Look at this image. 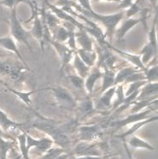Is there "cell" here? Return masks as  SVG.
Segmentation results:
<instances>
[{
  "label": "cell",
  "instance_id": "cell-1",
  "mask_svg": "<svg viewBox=\"0 0 158 159\" xmlns=\"http://www.w3.org/2000/svg\"><path fill=\"white\" fill-rule=\"evenodd\" d=\"M45 90L52 92L56 104L60 108L69 111L75 110L77 106V99L68 88L62 86H56V87H47L45 88Z\"/></svg>",
  "mask_w": 158,
  "mask_h": 159
},
{
  "label": "cell",
  "instance_id": "cell-2",
  "mask_svg": "<svg viewBox=\"0 0 158 159\" xmlns=\"http://www.w3.org/2000/svg\"><path fill=\"white\" fill-rule=\"evenodd\" d=\"M10 28H11V36L16 41L23 43L28 46V48L33 52L31 45L29 43V38H30V33L28 32L21 23L19 21L16 14V8H13L11 10V24H10Z\"/></svg>",
  "mask_w": 158,
  "mask_h": 159
},
{
  "label": "cell",
  "instance_id": "cell-3",
  "mask_svg": "<svg viewBox=\"0 0 158 159\" xmlns=\"http://www.w3.org/2000/svg\"><path fill=\"white\" fill-rule=\"evenodd\" d=\"M97 61H98V66L100 69H109V70H114L115 68L117 59L115 54L111 52L110 48L106 45V41L103 44H98L97 49Z\"/></svg>",
  "mask_w": 158,
  "mask_h": 159
},
{
  "label": "cell",
  "instance_id": "cell-4",
  "mask_svg": "<svg viewBox=\"0 0 158 159\" xmlns=\"http://www.w3.org/2000/svg\"><path fill=\"white\" fill-rule=\"evenodd\" d=\"M21 62H13L8 60H0V75H8L14 81L23 79L24 72L28 71Z\"/></svg>",
  "mask_w": 158,
  "mask_h": 159
},
{
  "label": "cell",
  "instance_id": "cell-5",
  "mask_svg": "<svg viewBox=\"0 0 158 159\" xmlns=\"http://www.w3.org/2000/svg\"><path fill=\"white\" fill-rule=\"evenodd\" d=\"M49 41L51 43V45L53 46V48L55 49V51L58 55L60 62H61L60 70H62L64 68H66L67 66L69 65L70 62L72 61L73 56H74L75 52L72 51L64 43H60V42L55 41L53 39H50Z\"/></svg>",
  "mask_w": 158,
  "mask_h": 159
},
{
  "label": "cell",
  "instance_id": "cell-6",
  "mask_svg": "<svg viewBox=\"0 0 158 159\" xmlns=\"http://www.w3.org/2000/svg\"><path fill=\"white\" fill-rule=\"evenodd\" d=\"M153 111L152 109L151 110H148V111H140V112H138V113H131L129 116H127V117L123 118L121 120H119V121H113L110 126L114 128L115 130L117 129H120V128H122L125 126H127V125L133 124V123H135L137 121H143V120H146L148 118H151V113Z\"/></svg>",
  "mask_w": 158,
  "mask_h": 159
},
{
  "label": "cell",
  "instance_id": "cell-7",
  "mask_svg": "<svg viewBox=\"0 0 158 159\" xmlns=\"http://www.w3.org/2000/svg\"><path fill=\"white\" fill-rule=\"evenodd\" d=\"M116 86L110 87L108 90L101 93V97L97 103L95 109L100 111H107L112 109V103L115 93Z\"/></svg>",
  "mask_w": 158,
  "mask_h": 159
},
{
  "label": "cell",
  "instance_id": "cell-8",
  "mask_svg": "<svg viewBox=\"0 0 158 159\" xmlns=\"http://www.w3.org/2000/svg\"><path fill=\"white\" fill-rule=\"evenodd\" d=\"M32 11H33V15H34V16H33L34 18H32V19L34 20V22H33L32 30L29 33H30L31 36L34 37L40 43L41 46H43V41H44V38H45V28H44L40 18L38 16V11L36 9H34L33 6H32Z\"/></svg>",
  "mask_w": 158,
  "mask_h": 159
},
{
  "label": "cell",
  "instance_id": "cell-9",
  "mask_svg": "<svg viewBox=\"0 0 158 159\" xmlns=\"http://www.w3.org/2000/svg\"><path fill=\"white\" fill-rule=\"evenodd\" d=\"M102 75H103V70L98 66L95 65L93 68H91L88 75L85 78V90L86 93L92 95L95 84L98 80L102 78Z\"/></svg>",
  "mask_w": 158,
  "mask_h": 159
},
{
  "label": "cell",
  "instance_id": "cell-10",
  "mask_svg": "<svg viewBox=\"0 0 158 159\" xmlns=\"http://www.w3.org/2000/svg\"><path fill=\"white\" fill-rule=\"evenodd\" d=\"M106 45L110 47V50H112V51L115 52H114L115 54H117V55L120 56V57H122L123 59H126L127 61L130 62L133 65L138 68V69H140V70H142V71H144V70H145L146 67H145V66L142 63V62H141V58L139 54H133V53H130V52H123V51L119 50V49L115 48V47H114V46H111V45L109 44L108 42H106Z\"/></svg>",
  "mask_w": 158,
  "mask_h": 159
},
{
  "label": "cell",
  "instance_id": "cell-11",
  "mask_svg": "<svg viewBox=\"0 0 158 159\" xmlns=\"http://www.w3.org/2000/svg\"><path fill=\"white\" fill-rule=\"evenodd\" d=\"M26 143H27V150L29 151L32 147L38 149L40 152H46L52 148L54 141L50 139L44 138L41 139H35L32 138L30 135L26 134Z\"/></svg>",
  "mask_w": 158,
  "mask_h": 159
},
{
  "label": "cell",
  "instance_id": "cell-12",
  "mask_svg": "<svg viewBox=\"0 0 158 159\" xmlns=\"http://www.w3.org/2000/svg\"><path fill=\"white\" fill-rule=\"evenodd\" d=\"M0 46L2 47V48L5 49V50H7L9 52H11L15 53L16 57H17L19 60L21 61V62L23 64V65L27 68L28 69L30 70L29 69V67H28V63L26 62V61L23 58V57L21 54V52L19 51V49H18L17 45L16 44V40H15L14 39L12 38L11 36H6V37H3V38H0Z\"/></svg>",
  "mask_w": 158,
  "mask_h": 159
},
{
  "label": "cell",
  "instance_id": "cell-13",
  "mask_svg": "<svg viewBox=\"0 0 158 159\" xmlns=\"http://www.w3.org/2000/svg\"><path fill=\"white\" fill-rule=\"evenodd\" d=\"M101 133V128L97 125H89L82 126L79 128V134L81 140L85 142L92 141L99 136Z\"/></svg>",
  "mask_w": 158,
  "mask_h": 159
},
{
  "label": "cell",
  "instance_id": "cell-14",
  "mask_svg": "<svg viewBox=\"0 0 158 159\" xmlns=\"http://www.w3.org/2000/svg\"><path fill=\"white\" fill-rule=\"evenodd\" d=\"M157 82H147L141 87L136 100H144L157 98Z\"/></svg>",
  "mask_w": 158,
  "mask_h": 159
},
{
  "label": "cell",
  "instance_id": "cell-15",
  "mask_svg": "<svg viewBox=\"0 0 158 159\" xmlns=\"http://www.w3.org/2000/svg\"><path fill=\"white\" fill-rule=\"evenodd\" d=\"M75 110L82 116H87L89 114H92L96 109L91 95L87 94L80 101H77V106Z\"/></svg>",
  "mask_w": 158,
  "mask_h": 159
},
{
  "label": "cell",
  "instance_id": "cell-16",
  "mask_svg": "<svg viewBox=\"0 0 158 159\" xmlns=\"http://www.w3.org/2000/svg\"><path fill=\"white\" fill-rule=\"evenodd\" d=\"M75 40L77 44L80 46L79 49L86 51H94L93 41L88 34V33L84 28H79V31L75 32Z\"/></svg>",
  "mask_w": 158,
  "mask_h": 159
},
{
  "label": "cell",
  "instance_id": "cell-17",
  "mask_svg": "<svg viewBox=\"0 0 158 159\" xmlns=\"http://www.w3.org/2000/svg\"><path fill=\"white\" fill-rule=\"evenodd\" d=\"M144 19H146L145 18V16H144L142 18H127V20H125V21L122 22V24L120 26L119 29L117 30L116 32V36L117 39L120 40V39H122L123 37L125 35L127 34V32L131 30L132 28H133L134 26H136L137 24H138L139 22H143Z\"/></svg>",
  "mask_w": 158,
  "mask_h": 159
},
{
  "label": "cell",
  "instance_id": "cell-18",
  "mask_svg": "<svg viewBox=\"0 0 158 159\" xmlns=\"http://www.w3.org/2000/svg\"><path fill=\"white\" fill-rule=\"evenodd\" d=\"M138 70H140V69L137 68V67H135V66H127V67H124L122 69H120L119 71H117V73H115V86H117L119 84H124L127 78L132 74L137 72Z\"/></svg>",
  "mask_w": 158,
  "mask_h": 159
},
{
  "label": "cell",
  "instance_id": "cell-19",
  "mask_svg": "<svg viewBox=\"0 0 158 159\" xmlns=\"http://www.w3.org/2000/svg\"><path fill=\"white\" fill-rule=\"evenodd\" d=\"M76 53L78 54L79 58L88 67L93 68L95 66L96 62L97 61V54L95 51H86L82 49H77Z\"/></svg>",
  "mask_w": 158,
  "mask_h": 159
},
{
  "label": "cell",
  "instance_id": "cell-20",
  "mask_svg": "<svg viewBox=\"0 0 158 159\" xmlns=\"http://www.w3.org/2000/svg\"><path fill=\"white\" fill-rule=\"evenodd\" d=\"M73 65H74V69L75 70V73L80 77L82 78H86L88 73H89L91 68L86 65L85 62H83L81 59L79 58V57L78 56V54L76 53V52H74V54L72 58Z\"/></svg>",
  "mask_w": 158,
  "mask_h": 159
},
{
  "label": "cell",
  "instance_id": "cell-21",
  "mask_svg": "<svg viewBox=\"0 0 158 159\" xmlns=\"http://www.w3.org/2000/svg\"><path fill=\"white\" fill-rule=\"evenodd\" d=\"M115 72L114 70L103 69L102 78H101L102 79V87L100 89L101 93H103V92L115 86Z\"/></svg>",
  "mask_w": 158,
  "mask_h": 159
},
{
  "label": "cell",
  "instance_id": "cell-22",
  "mask_svg": "<svg viewBox=\"0 0 158 159\" xmlns=\"http://www.w3.org/2000/svg\"><path fill=\"white\" fill-rule=\"evenodd\" d=\"M21 125L22 124H19V123H16V121H12L5 112L0 109V128L4 131L15 130L19 127H21Z\"/></svg>",
  "mask_w": 158,
  "mask_h": 159
},
{
  "label": "cell",
  "instance_id": "cell-23",
  "mask_svg": "<svg viewBox=\"0 0 158 159\" xmlns=\"http://www.w3.org/2000/svg\"><path fill=\"white\" fill-rule=\"evenodd\" d=\"M123 141H127L128 145H131L133 148H144L148 149V150H153V146L150 145L148 142L144 141L140 138H138V136L134 134H132L130 136H127L125 139H122Z\"/></svg>",
  "mask_w": 158,
  "mask_h": 159
},
{
  "label": "cell",
  "instance_id": "cell-24",
  "mask_svg": "<svg viewBox=\"0 0 158 159\" xmlns=\"http://www.w3.org/2000/svg\"><path fill=\"white\" fill-rule=\"evenodd\" d=\"M124 84L117 85L115 88V93L113 98L112 103V111H115L118 108L120 107L125 102V92H124Z\"/></svg>",
  "mask_w": 158,
  "mask_h": 159
},
{
  "label": "cell",
  "instance_id": "cell-25",
  "mask_svg": "<svg viewBox=\"0 0 158 159\" xmlns=\"http://www.w3.org/2000/svg\"><path fill=\"white\" fill-rule=\"evenodd\" d=\"M156 120H157V116H151V118H148L146 120H143V121H137V122H135V123H133L132 127H131L126 133H124L122 135H120L119 137L123 139H125L126 137H127V136L134 134L135 132L137 131V130H138V129L140 128H142V127H144V125L148 124V123H150L151 121H156Z\"/></svg>",
  "mask_w": 158,
  "mask_h": 159
},
{
  "label": "cell",
  "instance_id": "cell-26",
  "mask_svg": "<svg viewBox=\"0 0 158 159\" xmlns=\"http://www.w3.org/2000/svg\"><path fill=\"white\" fill-rule=\"evenodd\" d=\"M14 140H7L0 132V159H7L8 152L14 147Z\"/></svg>",
  "mask_w": 158,
  "mask_h": 159
},
{
  "label": "cell",
  "instance_id": "cell-27",
  "mask_svg": "<svg viewBox=\"0 0 158 159\" xmlns=\"http://www.w3.org/2000/svg\"><path fill=\"white\" fill-rule=\"evenodd\" d=\"M157 64H153L151 66H147L144 72V77L147 82H157Z\"/></svg>",
  "mask_w": 158,
  "mask_h": 159
},
{
  "label": "cell",
  "instance_id": "cell-28",
  "mask_svg": "<svg viewBox=\"0 0 158 159\" xmlns=\"http://www.w3.org/2000/svg\"><path fill=\"white\" fill-rule=\"evenodd\" d=\"M8 90L11 92L12 93L15 94L16 96H17L20 99H21L22 102H24L25 104L28 105V106H31V98H30V96H31L32 94L34 93L35 92H37L38 90L36 91H30V92H20V91H16L15 90V89H12L11 87H8Z\"/></svg>",
  "mask_w": 158,
  "mask_h": 159
},
{
  "label": "cell",
  "instance_id": "cell-29",
  "mask_svg": "<svg viewBox=\"0 0 158 159\" xmlns=\"http://www.w3.org/2000/svg\"><path fill=\"white\" fill-rule=\"evenodd\" d=\"M68 79L72 84L73 87H74L76 89H85V79L79 76L77 74H72L68 75Z\"/></svg>",
  "mask_w": 158,
  "mask_h": 159
},
{
  "label": "cell",
  "instance_id": "cell-30",
  "mask_svg": "<svg viewBox=\"0 0 158 159\" xmlns=\"http://www.w3.org/2000/svg\"><path fill=\"white\" fill-rule=\"evenodd\" d=\"M26 133H23L18 136V141H19V146L21 155L24 159H30L28 156V151L27 150V143H26Z\"/></svg>",
  "mask_w": 158,
  "mask_h": 159
},
{
  "label": "cell",
  "instance_id": "cell-31",
  "mask_svg": "<svg viewBox=\"0 0 158 159\" xmlns=\"http://www.w3.org/2000/svg\"><path fill=\"white\" fill-rule=\"evenodd\" d=\"M145 83H147L146 80H139V81H134V82L129 83V87H128L127 92L125 93V97L130 95L136 91H138Z\"/></svg>",
  "mask_w": 158,
  "mask_h": 159
},
{
  "label": "cell",
  "instance_id": "cell-32",
  "mask_svg": "<svg viewBox=\"0 0 158 159\" xmlns=\"http://www.w3.org/2000/svg\"><path fill=\"white\" fill-rule=\"evenodd\" d=\"M63 150L62 149H50L49 151L46 152V154L42 157L40 159H54L59 155H61Z\"/></svg>",
  "mask_w": 158,
  "mask_h": 159
},
{
  "label": "cell",
  "instance_id": "cell-33",
  "mask_svg": "<svg viewBox=\"0 0 158 159\" xmlns=\"http://www.w3.org/2000/svg\"><path fill=\"white\" fill-rule=\"evenodd\" d=\"M27 1L28 0H3L0 2V4L4 5V6L12 10L13 8H16L18 4H20L21 2H27Z\"/></svg>",
  "mask_w": 158,
  "mask_h": 159
},
{
  "label": "cell",
  "instance_id": "cell-34",
  "mask_svg": "<svg viewBox=\"0 0 158 159\" xmlns=\"http://www.w3.org/2000/svg\"><path fill=\"white\" fill-rule=\"evenodd\" d=\"M141 9L139 8V5H138V1H137L136 3H133V4L131 5L130 7L128 8V10L127 11V17L130 18L131 16H133V15H135L136 13H138V11H140Z\"/></svg>",
  "mask_w": 158,
  "mask_h": 159
},
{
  "label": "cell",
  "instance_id": "cell-35",
  "mask_svg": "<svg viewBox=\"0 0 158 159\" xmlns=\"http://www.w3.org/2000/svg\"><path fill=\"white\" fill-rule=\"evenodd\" d=\"M78 1H79V6H81L84 10L88 11H93L91 4H90V0H78Z\"/></svg>",
  "mask_w": 158,
  "mask_h": 159
},
{
  "label": "cell",
  "instance_id": "cell-36",
  "mask_svg": "<svg viewBox=\"0 0 158 159\" xmlns=\"http://www.w3.org/2000/svg\"><path fill=\"white\" fill-rule=\"evenodd\" d=\"M120 4L119 5V8L120 9H127L129 8L133 4V0H122L120 2Z\"/></svg>",
  "mask_w": 158,
  "mask_h": 159
},
{
  "label": "cell",
  "instance_id": "cell-37",
  "mask_svg": "<svg viewBox=\"0 0 158 159\" xmlns=\"http://www.w3.org/2000/svg\"><path fill=\"white\" fill-rule=\"evenodd\" d=\"M107 157H101V156H79L78 157L73 159H106Z\"/></svg>",
  "mask_w": 158,
  "mask_h": 159
},
{
  "label": "cell",
  "instance_id": "cell-38",
  "mask_svg": "<svg viewBox=\"0 0 158 159\" xmlns=\"http://www.w3.org/2000/svg\"><path fill=\"white\" fill-rule=\"evenodd\" d=\"M123 144H124V146H125V149H126V151H127V157H128V159H133V157H132V155H131L129 149H128V147H127V143H126L125 141H123Z\"/></svg>",
  "mask_w": 158,
  "mask_h": 159
},
{
  "label": "cell",
  "instance_id": "cell-39",
  "mask_svg": "<svg viewBox=\"0 0 158 159\" xmlns=\"http://www.w3.org/2000/svg\"><path fill=\"white\" fill-rule=\"evenodd\" d=\"M94 2H100V1H107V2H119L120 3V0H93Z\"/></svg>",
  "mask_w": 158,
  "mask_h": 159
},
{
  "label": "cell",
  "instance_id": "cell-40",
  "mask_svg": "<svg viewBox=\"0 0 158 159\" xmlns=\"http://www.w3.org/2000/svg\"><path fill=\"white\" fill-rule=\"evenodd\" d=\"M71 1H74V0H71Z\"/></svg>",
  "mask_w": 158,
  "mask_h": 159
},
{
  "label": "cell",
  "instance_id": "cell-41",
  "mask_svg": "<svg viewBox=\"0 0 158 159\" xmlns=\"http://www.w3.org/2000/svg\"><path fill=\"white\" fill-rule=\"evenodd\" d=\"M0 132H1V131H0Z\"/></svg>",
  "mask_w": 158,
  "mask_h": 159
}]
</instances>
